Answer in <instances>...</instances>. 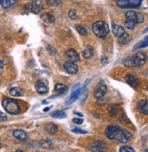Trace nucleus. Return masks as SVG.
Returning a JSON list of instances; mask_svg holds the SVG:
<instances>
[{
  "mask_svg": "<svg viewBox=\"0 0 148 152\" xmlns=\"http://www.w3.org/2000/svg\"><path fill=\"white\" fill-rule=\"evenodd\" d=\"M47 50L50 52L51 54H54L55 53H57V50H55L52 45H47Z\"/></svg>",
  "mask_w": 148,
  "mask_h": 152,
  "instance_id": "nucleus-39",
  "label": "nucleus"
},
{
  "mask_svg": "<svg viewBox=\"0 0 148 152\" xmlns=\"http://www.w3.org/2000/svg\"><path fill=\"white\" fill-rule=\"evenodd\" d=\"M6 64V63L2 60H0V75H1L4 72V65Z\"/></svg>",
  "mask_w": 148,
  "mask_h": 152,
  "instance_id": "nucleus-38",
  "label": "nucleus"
},
{
  "mask_svg": "<svg viewBox=\"0 0 148 152\" xmlns=\"http://www.w3.org/2000/svg\"><path fill=\"white\" fill-rule=\"evenodd\" d=\"M131 39H132L131 35L126 34V33H124L123 35H121L120 37H118V42L121 45H126V44H128L129 42L131 41Z\"/></svg>",
  "mask_w": 148,
  "mask_h": 152,
  "instance_id": "nucleus-23",
  "label": "nucleus"
},
{
  "mask_svg": "<svg viewBox=\"0 0 148 152\" xmlns=\"http://www.w3.org/2000/svg\"><path fill=\"white\" fill-rule=\"evenodd\" d=\"M64 69L66 70V72H68L69 74H76L78 72V67L76 65L75 63L73 62H66L64 64Z\"/></svg>",
  "mask_w": 148,
  "mask_h": 152,
  "instance_id": "nucleus-10",
  "label": "nucleus"
},
{
  "mask_svg": "<svg viewBox=\"0 0 148 152\" xmlns=\"http://www.w3.org/2000/svg\"><path fill=\"white\" fill-rule=\"evenodd\" d=\"M137 108H138L140 112L148 115V101H146V100L140 101L137 103Z\"/></svg>",
  "mask_w": 148,
  "mask_h": 152,
  "instance_id": "nucleus-16",
  "label": "nucleus"
},
{
  "mask_svg": "<svg viewBox=\"0 0 148 152\" xmlns=\"http://www.w3.org/2000/svg\"><path fill=\"white\" fill-rule=\"evenodd\" d=\"M16 0H0V5L5 9L10 8L14 5H15Z\"/></svg>",
  "mask_w": 148,
  "mask_h": 152,
  "instance_id": "nucleus-22",
  "label": "nucleus"
},
{
  "mask_svg": "<svg viewBox=\"0 0 148 152\" xmlns=\"http://www.w3.org/2000/svg\"><path fill=\"white\" fill-rule=\"evenodd\" d=\"M45 129L46 131L50 135H54L58 131V127L57 124H54L53 122H48L45 125Z\"/></svg>",
  "mask_w": 148,
  "mask_h": 152,
  "instance_id": "nucleus-13",
  "label": "nucleus"
},
{
  "mask_svg": "<svg viewBox=\"0 0 148 152\" xmlns=\"http://www.w3.org/2000/svg\"><path fill=\"white\" fill-rule=\"evenodd\" d=\"M124 26L126 28L130 29V30H134L135 27V23L134 21H131V20H126L125 23H124Z\"/></svg>",
  "mask_w": 148,
  "mask_h": 152,
  "instance_id": "nucleus-32",
  "label": "nucleus"
},
{
  "mask_svg": "<svg viewBox=\"0 0 148 152\" xmlns=\"http://www.w3.org/2000/svg\"><path fill=\"white\" fill-rule=\"evenodd\" d=\"M94 55V50H93V47L90 46V45H87L85 50L83 51V56H84V58L85 59H90L92 58Z\"/></svg>",
  "mask_w": 148,
  "mask_h": 152,
  "instance_id": "nucleus-20",
  "label": "nucleus"
},
{
  "mask_svg": "<svg viewBox=\"0 0 148 152\" xmlns=\"http://www.w3.org/2000/svg\"><path fill=\"white\" fill-rule=\"evenodd\" d=\"M41 18L46 23H54V17L51 14H43L41 15Z\"/></svg>",
  "mask_w": 148,
  "mask_h": 152,
  "instance_id": "nucleus-25",
  "label": "nucleus"
},
{
  "mask_svg": "<svg viewBox=\"0 0 148 152\" xmlns=\"http://www.w3.org/2000/svg\"><path fill=\"white\" fill-rule=\"evenodd\" d=\"M72 131L75 133H78V134H86L87 133L85 130H82L80 129H72Z\"/></svg>",
  "mask_w": 148,
  "mask_h": 152,
  "instance_id": "nucleus-35",
  "label": "nucleus"
},
{
  "mask_svg": "<svg viewBox=\"0 0 148 152\" xmlns=\"http://www.w3.org/2000/svg\"><path fill=\"white\" fill-rule=\"evenodd\" d=\"M7 120V117L5 113L3 112H0V122H2V121H6Z\"/></svg>",
  "mask_w": 148,
  "mask_h": 152,
  "instance_id": "nucleus-37",
  "label": "nucleus"
},
{
  "mask_svg": "<svg viewBox=\"0 0 148 152\" xmlns=\"http://www.w3.org/2000/svg\"><path fill=\"white\" fill-rule=\"evenodd\" d=\"M68 91V87L65 84H62V83H57L54 86V91L60 94V95H63V94H66Z\"/></svg>",
  "mask_w": 148,
  "mask_h": 152,
  "instance_id": "nucleus-19",
  "label": "nucleus"
},
{
  "mask_svg": "<svg viewBox=\"0 0 148 152\" xmlns=\"http://www.w3.org/2000/svg\"><path fill=\"white\" fill-rule=\"evenodd\" d=\"M2 105H3L4 110L7 113L13 114V115H16V114L20 113V111H21L20 106L18 104L17 101H15L14 99H9V98L4 99L2 102Z\"/></svg>",
  "mask_w": 148,
  "mask_h": 152,
  "instance_id": "nucleus-1",
  "label": "nucleus"
},
{
  "mask_svg": "<svg viewBox=\"0 0 148 152\" xmlns=\"http://www.w3.org/2000/svg\"><path fill=\"white\" fill-rule=\"evenodd\" d=\"M81 92H82V91H81L80 88H78V89L76 90V91H74L72 92V94L70 95L69 99L66 101V103H67V104H71V103H73L74 102H76V101L79 98Z\"/></svg>",
  "mask_w": 148,
  "mask_h": 152,
  "instance_id": "nucleus-17",
  "label": "nucleus"
},
{
  "mask_svg": "<svg viewBox=\"0 0 148 152\" xmlns=\"http://www.w3.org/2000/svg\"><path fill=\"white\" fill-rule=\"evenodd\" d=\"M74 113H75L76 115H77V116L83 117V114H82V113H80V112H78V111H74Z\"/></svg>",
  "mask_w": 148,
  "mask_h": 152,
  "instance_id": "nucleus-42",
  "label": "nucleus"
},
{
  "mask_svg": "<svg viewBox=\"0 0 148 152\" xmlns=\"http://www.w3.org/2000/svg\"><path fill=\"white\" fill-rule=\"evenodd\" d=\"M112 30H113V33L118 38L120 37L121 35H123L125 31H124V28L122 26H119V25H116V24H113V26H112Z\"/></svg>",
  "mask_w": 148,
  "mask_h": 152,
  "instance_id": "nucleus-18",
  "label": "nucleus"
},
{
  "mask_svg": "<svg viewBox=\"0 0 148 152\" xmlns=\"http://www.w3.org/2000/svg\"><path fill=\"white\" fill-rule=\"evenodd\" d=\"M0 148H1V144H0Z\"/></svg>",
  "mask_w": 148,
  "mask_h": 152,
  "instance_id": "nucleus-47",
  "label": "nucleus"
},
{
  "mask_svg": "<svg viewBox=\"0 0 148 152\" xmlns=\"http://www.w3.org/2000/svg\"><path fill=\"white\" fill-rule=\"evenodd\" d=\"M144 152H148V149H147V150H145V151H144Z\"/></svg>",
  "mask_w": 148,
  "mask_h": 152,
  "instance_id": "nucleus-46",
  "label": "nucleus"
},
{
  "mask_svg": "<svg viewBox=\"0 0 148 152\" xmlns=\"http://www.w3.org/2000/svg\"><path fill=\"white\" fill-rule=\"evenodd\" d=\"M125 82L134 88H136L139 85V80L134 74H128L125 77Z\"/></svg>",
  "mask_w": 148,
  "mask_h": 152,
  "instance_id": "nucleus-12",
  "label": "nucleus"
},
{
  "mask_svg": "<svg viewBox=\"0 0 148 152\" xmlns=\"http://www.w3.org/2000/svg\"><path fill=\"white\" fill-rule=\"evenodd\" d=\"M50 109H51V107H47V108H45V109H44V111H48V110H49Z\"/></svg>",
  "mask_w": 148,
  "mask_h": 152,
  "instance_id": "nucleus-43",
  "label": "nucleus"
},
{
  "mask_svg": "<svg viewBox=\"0 0 148 152\" xmlns=\"http://www.w3.org/2000/svg\"><path fill=\"white\" fill-rule=\"evenodd\" d=\"M40 146L43 148H50L53 146V141L51 140H44L40 142Z\"/></svg>",
  "mask_w": 148,
  "mask_h": 152,
  "instance_id": "nucleus-27",
  "label": "nucleus"
},
{
  "mask_svg": "<svg viewBox=\"0 0 148 152\" xmlns=\"http://www.w3.org/2000/svg\"><path fill=\"white\" fill-rule=\"evenodd\" d=\"M101 60H102V62H103L104 64L107 63V58H106V57H105V56H104V55H103V56L101 57Z\"/></svg>",
  "mask_w": 148,
  "mask_h": 152,
  "instance_id": "nucleus-41",
  "label": "nucleus"
},
{
  "mask_svg": "<svg viewBox=\"0 0 148 152\" xmlns=\"http://www.w3.org/2000/svg\"><path fill=\"white\" fill-rule=\"evenodd\" d=\"M27 8L33 14H38L43 8V3L41 0H33L27 5Z\"/></svg>",
  "mask_w": 148,
  "mask_h": 152,
  "instance_id": "nucleus-7",
  "label": "nucleus"
},
{
  "mask_svg": "<svg viewBox=\"0 0 148 152\" xmlns=\"http://www.w3.org/2000/svg\"><path fill=\"white\" fill-rule=\"evenodd\" d=\"M106 91H107V88L106 86L104 84V83H100L96 86V88L95 89V91H94V96L95 98L96 99H101L103 98L105 93H106Z\"/></svg>",
  "mask_w": 148,
  "mask_h": 152,
  "instance_id": "nucleus-9",
  "label": "nucleus"
},
{
  "mask_svg": "<svg viewBox=\"0 0 148 152\" xmlns=\"http://www.w3.org/2000/svg\"><path fill=\"white\" fill-rule=\"evenodd\" d=\"M93 33L99 38H105L109 34V26L105 21H96L92 26Z\"/></svg>",
  "mask_w": 148,
  "mask_h": 152,
  "instance_id": "nucleus-2",
  "label": "nucleus"
},
{
  "mask_svg": "<svg viewBox=\"0 0 148 152\" xmlns=\"http://www.w3.org/2000/svg\"><path fill=\"white\" fill-rule=\"evenodd\" d=\"M46 2L50 7H57L60 5L61 0H46Z\"/></svg>",
  "mask_w": 148,
  "mask_h": 152,
  "instance_id": "nucleus-31",
  "label": "nucleus"
},
{
  "mask_svg": "<svg viewBox=\"0 0 148 152\" xmlns=\"http://www.w3.org/2000/svg\"><path fill=\"white\" fill-rule=\"evenodd\" d=\"M126 1L128 2L129 5H130L131 8H135V7H139L142 4L143 0H126Z\"/></svg>",
  "mask_w": 148,
  "mask_h": 152,
  "instance_id": "nucleus-29",
  "label": "nucleus"
},
{
  "mask_svg": "<svg viewBox=\"0 0 148 152\" xmlns=\"http://www.w3.org/2000/svg\"><path fill=\"white\" fill-rule=\"evenodd\" d=\"M131 138H132V134H131L130 131H128L124 129H120L119 132L117 133V135L116 137V140L119 142L125 143Z\"/></svg>",
  "mask_w": 148,
  "mask_h": 152,
  "instance_id": "nucleus-6",
  "label": "nucleus"
},
{
  "mask_svg": "<svg viewBox=\"0 0 148 152\" xmlns=\"http://www.w3.org/2000/svg\"><path fill=\"white\" fill-rule=\"evenodd\" d=\"M125 17L127 20L134 21L135 24H141L144 21V17L143 14L137 13L135 11H127L125 13Z\"/></svg>",
  "mask_w": 148,
  "mask_h": 152,
  "instance_id": "nucleus-4",
  "label": "nucleus"
},
{
  "mask_svg": "<svg viewBox=\"0 0 148 152\" xmlns=\"http://www.w3.org/2000/svg\"><path fill=\"white\" fill-rule=\"evenodd\" d=\"M116 5H117V7H119L121 8H131L130 5L128 4L126 0H117Z\"/></svg>",
  "mask_w": 148,
  "mask_h": 152,
  "instance_id": "nucleus-28",
  "label": "nucleus"
},
{
  "mask_svg": "<svg viewBox=\"0 0 148 152\" xmlns=\"http://www.w3.org/2000/svg\"><path fill=\"white\" fill-rule=\"evenodd\" d=\"M116 108L115 107V108H110L109 109V113L111 114V115H115V114L116 113Z\"/></svg>",
  "mask_w": 148,
  "mask_h": 152,
  "instance_id": "nucleus-40",
  "label": "nucleus"
},
{
  "mask_svg": "<svg viewBox=\"0 0 148 152\" xmlns=\"http://www.w3.org/2000/svg\"><path fill=\"white\" fill-rule=\"evenodd\" d=\"M51 116L55 119H64V118H66V114L64 110H55L51 113Z\"/></svg>",
  "mask_w": 148,
  "mask_h": 152,
  "instance_id": "nucleus-24",
  "label": "nucleus"
},
{
  "mask_svg": "<svg viewBox=\"0 0 148 152\" xmlns=\"http://www.w3.org/2000/svg\"><path fill=\"white\" fill-rule=\"evenodd\" d=\"M66 57H67L68 60L70 62L77 63V62H79L80 61V56H79V54L77 53V51H75L74 49H69L66 53Z\"/></svg>",
  "mask_w": 148,
  "mask_h": 152,
  "instance_id": "nucleus-11",
  "label": "nucleus"
},
{
  "mask_svg": "<svg viewBox=\"0 0 148 152\" xmlns=\"http://www.w3.org/2000/svg\"><path fill=\"white\" fill-rule=\"evenodd\" d=\"M76 29H77V33H79L81 35H87V30L85 26H83L81 25H77Z\"/></svg>",
  "mask_w": 148,
  "mask_h": 152,
  "instance_id": "nucleus-30",
  "label": "nucleus"
},
{
  "mask_svg": "<svg viewBox=\"0 0 148 152\" xmlns=\"http://www.w3.org/2000/svg\"><path fill=\"white\" fill-rule=\"evenodd\" d=\"M147 90H148V84H147Z\"/></svg>",
  "mask_w": 148,
  "mask_h": 152,
  "instance_id": "nucleus-48",
  "label": "nucleus"
},
{
  "mask_svg": "<svg viewBox=\"0 0 148 152\" xmlns=\"http://www.w3.org/2000/svg\"><path fill=\"white\" fill-rule=\"evenodd\" d=\"M73 121H74V123L80 125V124H82L84 122V120L81 119V118H75V119H73Z\"/></svg>",
  "mask_w": 148,
  "mask_h": 152,
  "instance_id": "nucleus-36",
  "label": "nucleus"
},
{
  "mask_svg": "<svg viewBox=\"0 0 148 152\" xmlns=\"http://www.w3.org/2000/svg\"><path fill=\"white\" fill-rule=\"evenodd\" d=\"M107 148H108V146L105 142L97 140L90 145L89 150H90V152H104L107 149Z\"/></svg>",
  "mask_w": 148,
  "mask_h": 152,
  "instance_id": "nucleus-5",
  "label": "nucleus"
},
{
  "mask_svg": "<svg viewBox=\"0 0 148 152\" xmlns=\"http://www.w3.org/2000/svg\"><path fill=\"white\" fill-rule=\"evenodd\" d=\"M146 38H148V36H146Z\"/></svg>",
  "mask_w": 148,
  "mask_h": 152,
  "instance_id": "nucleus-49",
  "label": "nucleus"
},
{
  "mask_svg": "<svg viewBox=\"0 0 148 152\" xmlns=\"http://www.w3.org/2000/svg\"><path fill=\"white\" fill-rule=\"evenodd\" d=\"M9 93L11 96L13 97H20L23 95V91L21 88H18V87H13L9 90Z\"/></svg>",
  "mask_w": 148,
  "mask_h": 152,
  "instance_id": "nucleus-21",
  "label": "nucleus"
},
{
  "mask_svg": "<svg viewBox=\"0 0 148 152\" xmlns=\"http://www.w3.org/2000/svg\"><path fill=\"white\" fill-rule=\"evenodd\" d=\"M15 152H25V151H23V150H19V149H18V150H15Z\"/></svg>",
  "mask_w": 148,
  "mask_h": 152,
  "instance_id": "nucleus-44",
  "label": "nucleus"
},
{
  "mask_svg": "<svg viewBox=\"0 0 148 152\" xmlns=\"http://www.w3.org/2000/svg\"><path fill=\"white\" fill-rule=\"evenodd\" d=\"M130 62H131V67H141L143 66L147 59V55L145 53L140 52L135 54L134 56H130Z\"/></svg>",
  "mask_w": 148,
  "mask_h": 152,
  "instance_id": "nucleus-3",
  "label": "nucleus"
},
{
  "mask_svg": "<svg viewBox=\"0 0 148 152\" xmlns=\"http://www.w3.org/2000/svg\"><path fill=\"white\" fill-rule=\"evenodd\" d=\"M35 90L39 94H46L48 91V88L46 83L42 81H38L35 83Z\"/></svg>",
  "mask_w": 148,
  "mask_h": 152,
  "instance_id": "nucleus-14",
  "label": "nucleus"
},
{
  "mask_svg": "<svg viewBox=\"0 0 148 152\" xmlns=\"http://www.w3.org/2000/svg\"><path fill=\"white\" fill-rule=\"evenodd\" d=\"M120 152H135V149L130 146H124L120 148Z\"/></svg>",
  "mask_w": 148,
  "mask_h": 152,
  "instance_id": "nucleus-33",
  "label": "nucleus"
},
{
  "mask_svg": "<svg viewBox=\"0 0 148 152\" xmlns=\"http://www.w3.org/2000/svg\"><path fill=\"white\" fill-rule=\"evenodd\" d=\"M13 136L20 141H25L27 140V133L22 129H15L13 131Z\"/></svg>",
  "mask_w": 148,
  "mask_h": 152,
  "instance_id": "nucleus-15",
  "label": "nucleus"
},
{
  "mask_svg": "<svg viewBox=\"0 0 148 152\" xmlns=\"http://www.w3.org/2000/svg\"><path fill=\"white\" fill-rule=\"evenodd\" d=\"M144 33H146V32H148V27L146 28V29H144Z\"/></svg>",
  "mask_w": 148,
  "mask_h": 152,
  "instance_id": "nucleus-45",
  "label": "nucleus"
},
{
  "mask_svg": "<svg viewBox=\"0 0 148 152\" xmlns=\"http://www.w3.org/2000/svg\"><path fill=\"white\" fill-rule=\"evenodd\" d=\"M148 46V38H144V39L141 42H139L138 44H136L134 47L133 50H136L138 48H144V47H147Z\"/></svg>",
  "mask_w": 148,
  "mask_h": 152,
  "instance_id": "nucleus-26",
  "label": "nucleus"
},
{
  "mask_svg": "<svg viewBox=\"0 0 148 152\" xmlns=\"http://www.w3.org/2000/svg\"><path fill=\"white\" fill-rule=\"evenodd\" d=\"M38 152H39V151H38Z\"/></svg>",
  "mask_w": 148,
  "mask_h": 152,
  "instance_id": "nucleus-50",
  "label": "nucleus"
},
{
  "mask_svg": "<svg viewBox=\"0 0 148 152\" xmlns=\"http://www.w3.org/2000/svg\"><path fill=\"white\" fill-rule=\"evenodd\" d=\"M68 15H69V17L71 18V19H76V17H77V13H76V11L74 10V9H71L69 12H68Z\"/></svg>",
  "mask_w": 148,
  "mask_h": 152,
  "instance_id": "nucleus-34",
  "label": "nucleus"
},
{
  "mask_svg": "<svg viewBox=\"0 0 148 152\" xmlns=\"http://www.w3.org/2000/svg\"><path fill=\"white\" fill-rule=\"evenodd\" d=\"M120 127L118 125H110L105 129V135L110 140H115L117 133L120 130Z\"/></svg>",
  "mask_w": 148,
  "mask_h": 152,
  "instance_id": "nucleus-8",
  "label": "nucleus"
}]
</instances>
